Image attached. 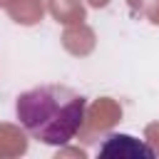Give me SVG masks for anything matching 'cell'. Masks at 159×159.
Segmentation results:
<instances>
[{"instance_id":"obj_1","label":"cell","mask_w":159,"mask_h":159,"mask_svg":"<svg viewBox=\"0 0 159 159\" xmlns=\"http://www.w3.org/2000/svg\"><path fill=\"white\" fill-rule=\"evenodd\" d=\"M15 114L32 139L65 147L77 137L84 122L87 97L67 84H37L17 97Z\"/></svg>"},{"instance_id":"obj_2","label":"cell","mask_w":159,"mask_h":159,"mask_svg":"<svg viewBox=\"0 0 159 159\" xmlns=\"http://www.w3.org/2000/svg\"><path fill=\"white\" fill-rule=\"evenodd\" d=\"M102 157H129V159H152L154 149L149 144H144L142 139L132 137V134H109L102 147H99Z\"/></svg>"}]
</instances>
